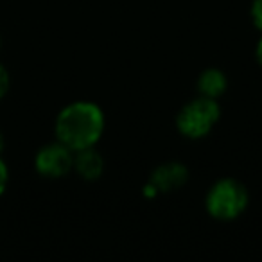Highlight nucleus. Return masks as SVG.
<instances>
[{"mask_svg":"<svg viewBox=\"0 0 262 262\" xmlns=\"http://www.w3.org/2000/svg\"><path fill=\"white\" fill-rule=\"evenodd\" d=\"M104 131V113L95 102L77 101L59 112L56 119L58 142L72 153L94 147Z\"/></svg>","mask_w":262,"mask_h":262,"instance_id":"nucleus-1","label":"nucleus"},{"mask_svg":"<svg viewBox=\"0 0 262 262\" xmlns=\"http://www.w3.org/2000/svg\"><path fill=\"white\" fill-rule=\"evenodd\" d=\"M248 190L241 182L232 178L219 180L207 194V210L214 219L232 221L248 207Z\"/></svg>","mask_w":262,"mask_h":262,"instance_id":"nucleus-2","label":"nucleus"},{"mask_svg":"<svg viewBox=\"0 0 262 262\" xmlns=\"http://www.w3.org/2000/svg\"><path fill=\"white\" fill-rule=\"evenodd\" d=\"M219 115H221V110L217 101L200 95L180 110L176 117V126L187 139H203L217 124Z\"/></svg>","mask_w":262,"mask_h":262,"instance_id":"nucleus-3","label":"nucleus"},{"mask_svg":"<svg viewBox=\"0 0 262 262\" xmlns=\"http://www.w3.org/2000/svg\"><path fill=\"white\" fill-rule=\"evenodd\" d=\"M34 165L36 171L45 178H61L74 167L72 151L61 142L49 144L38 151Z\"/></svg>","mask_w":262,"mask_h":262,"instance_id":"nucleus-4","label":"nucleus"},{"mask_svg":"<svg viewBox=\"0 0 262 262\" xmlns=\"http://www.w3.org/2000/svg\"><path fill=\"white\" fill-rule=\"evenodd\" d=\"M187 178H189V172L183 167L182 164H164L157 169V171L151 174V187H153L157 192H171L174 189L185 185Z\"/></svg>","mask_w":262,"mask_h":262,"instance_id":"nucleus-5","label":"nucleus"},{"mask_svg":"<svg viewBox=\"0 0 262 262\" xmlns=\"http://www.w3.org/2000/svg\"><path fill=\"white\" fill-rule=\"evenodd\" d=\"M74 167L79 172L81 178L84 180H97L102 174L104 169V162H102L101 155L94 151L92 147L83 151H77V157L74 158Z\"/></svg>","mask_w":262,"mask_h":262,"instance_id":"nucleus-6","label":"nucleus"},{"mask_svg":"<svg viewBox=\"0 0 262 262\" xmlns=\"http://www.w3.org/2000/svg\"><path fill=\"white\" fill-rule=\"evenodd\" d=\"M226 77L221 70L217 69H208L205 72H201L200 79H198V90H200V95L208 99H217L221 97L226 92Z\"/></svg>","mask_w":262,"mask_h":262,"instance_id":"nucleus-7","label":"nucleus"},{"mask_svg":"<svg viewBox=\"0 0 262 262\" xmlns=\"http://www.w3.org/2000/svg\"><path fill=\"white\" fill-rule=\"evenodd\" d=\"M251 18H253L255 27L262 33V0H253V6H251Z\"/></svg>","mask_w":262,"mask_h":262,"instance_id":"nucleus-8","label":"nucleus"},{"mask_svg":"<svg viewBox=\"0 0 262 262\" xmlns=\"http://www.w3.org/2000/svg\"><path fill=\"white\" fill-rule=\"evenodd\" d=\"M9 90V74L4 67L0 65V99L4 97Z\"/></svg>","mask_w":262,"mask_h":262,"instance_id":"nucleus-9","label":"nucleus"},{"mask_svg":"<svg viewBox=\"0 0 262 262\" xmlns=\"http://www.w3.org/2000/svg\"><path fill=\"white\" fill-rule=\"evenodd\" d=\"M6 185H8V167L2 160H0V196L4 194Z\"/></svg>","mask_w":262,"mask_h":262,"instance_id":"nucleus-10","label":"nucleus"},{"mask_svg":"<svg viewBox=\"0 0 262 262\" xmlns=\"http://www.w3.org/2000/svg\"><path fill=\"white\" fill-rule=\"evenodd\" d=\"M257 61H258V65L262 67V38H260V41H258V45H257Z\"/></svg>","mask_w":262,"mask_h":262,"instance_id":"nucleus-11","label":"nucleus"},{"mask_svg":"<svg viewBox=\"0 0 262 262\" xmlns=\"http://www.w3.org/2000/svg\"><path fill=\"white\" fill-rule=\"evenodd\" d=\"M4 149V139H2V133H0V153Z\"/></svg>","mask_w":262,"mask_h":262,"instance_id":"nucleus-12","label":"nucleus"}]
</instances>
